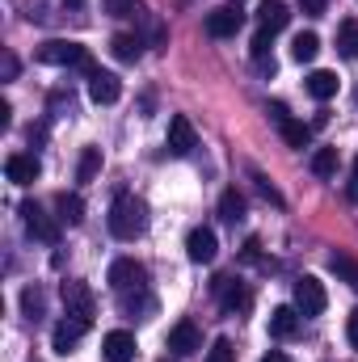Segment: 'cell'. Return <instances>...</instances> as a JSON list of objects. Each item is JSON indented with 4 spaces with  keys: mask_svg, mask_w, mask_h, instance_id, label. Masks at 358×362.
I'll return each instance as SVG.
<instances>
[{
    "mask_svg": "<svg viewBox=\"0 0 358 362\" xmlns=\"http://www.w3.org/2000/svg\"><path fill=\"white\" fill-rule=\"evenodd\" d=\"M262 362H291V358H287L282 350H270V354H266V358H262Z\"/></svg>",
    "mask_w": 358,
    "mask_h": 362,
    "instance_id": "obj_35",
    "label": "cell"
},
{
    "mask_svg": "<svg viewBox=\"0 0 358 362\" xmlns=\"http://www.w3.org/2000/svg\"><path fill=\"white\" fill-rule=\"evenodd\" d=\"M198 148V135H194V122L185 114H173L169 118V152L173 156H190Z\"/></svg>",
    "mask_w": 358,
    "mask_h": 362,
    "instance_id": "obj_10",
    "label": "cell"
},
{
    "mask_svg": "<svg viewBox=\"0 0 358 362\" xmlns=\"http://www.w3.org/2000/svg\"><path fill=\"white\" fill-rule=\"evenodd\" d=\"M274 122H278V131H282V139L291 144V148H308V139H312V127H304V122H295L282 105H274Z\"/></svg>",
    "mask_w": 358,
    "mask_h": 362,
    "instance_id": "obj_16",
    "label": "cell"
},
{
    "mask_svg": "<svg viewBox=\"0 0 358 362\" xmlns=\"http://www.w3.org/2000/svg\"><path fill=\"white\" fill-rule=\"evenodd\" d=\"M287 21H291V13H287L282 0H262V8H258V25L262 30L278 34V30H287Z\"/></svg>",
    "mask_w": 358,
    "mask_h": 362,
    "instance_id": "obj_18",
    "label": "cell"
},
{
    "mask_svg": "<svg viewBox=\"0 0 358 362\" xmlns=\"http://www.w3.org/2000/svg\"><path fill=\"white\" fill-rule=\"evenodd\" d=\"M329 270L337 274L342 282H350V286L358 291V262L350 257V253H333V257H329Z\"/></svg>",
    "mask_w": 358,
    "mask_h": 362,
    "instance_id": "obj_23",
    "label": "cell"
},
{
    "mask_svg": "<svg viewBox=\"0 0 358 362\" xmlns=\"http://www.w3.org/2000/svg\"><path fill=\"white\" fill-rule=\"evenodd\" d=\"M337 51L346 59H358V21H342L337 25Z\"/></svg>",
    "mask_w": 358,
    "mask_h": 362,
    "instance_id": "obj_24",
    "label": "cell"
},
{
    "mask_svg": "<svg viewBox=\"0 0 358 362\" xmlns=\"http://www.w3.org/2000/svg\"><path fill=\"white\" fill-rule=\"evenodd\" d=\"M97 173H101V148H85L76 165V181H93Z\"/></svg>",
    "mask_w": 358,
    "mask_h": 362,
    "instance_id": "obj_26",
    "label": "cell"
},
{
    "mask_svg": "<svg viewBox=\"0 0 358 362\" xmlns=\"http://www.w3.org/2000/svg\"><path fill=\"white\" fill-rule=\"evenodd\" d=\"M101 354H105V362H131V358H135V333H127V329L105 333Z\"/></svg>",
    "mask_w": 358,
    "mask_h": 362,
    "instance_id": "obj_12",
    "label": "cell"
},
{
    "mask_svg": "<svg viewBox=\"0 0 358 362\" xmlns=\"http://www.w3.org/2000/svg\"><path fill=\"white\" fill-rule=\"evenodd\" d=\"M165 362H169V358H165Z\"/></svg>",
    "mask_w": 358,
    "mask_h": 362,
    "instance_id": "obj_38",
    "label": "cell"
},
{
    "mask_svg": "<svg viewBox=\"0 0 358 362\" xmlns=\"http://www.w3.org/2000/svg\"><path fill=\"white\" fill-rule=\"evenodd\" d=\"M144 282H148V270H144L135 257H118V262L110 266V286H114L118 295H127V291H144Z\"/></svg>",
    "mask_w": 358,
    "mask_h": 362,
    "instance_id": "obj_5",
    "label": "cell"
},
{
    "mask_svg": "<svg viewBox=\"0 0 358 362\" xmlns=\"http://www.w3.org/2000/svg\"><path fill=\"white\" fill-rule=\"evenodd\" d=\"M346 337H350V346L358 350V308L350 312V320H346Z\"/></svg>",
    "mask_w": 358,
    "mask_h": 362,
    "instance_id": "obj_34",
    "label": "cell"
},
{
    "mask_svg": "<svg viewBox=\"0 0 358 362\" xmlns=\"http://www.w3.org/2000/svg\"><path fill=\"white\" fill-rule=\"evenodd\" d=\"M122 312H127V316H135V312H144V316H148V312H156V299H152V295H144V291H135V299H131V295H122Z\"/></svg>",
    "mask_w": 358,
    "mask_h": 362,
    "instance_id": "obj_28",
    "label": "cell"
},
{
    "mask_svg": "<svg viewBox=\"0 0 358 362\" xmlns=\"http://www.w3.org/2000/svg\"><path fill=\"white\" fill-rule=\"evenodd\" d=\"M42 169H38V156H25V152H13L8 160H4V177L13 181V185H30V181L38 177Z\"/></svg>",
    "mask_w": 358,
    "mask_h": 362,
    "instance_id": "obj_14",
    "label": "cell"
},
{
    "mask_svg": "<svg viewBox=\"0 0 358 362\" xmlns=\"http://www.w3.org/2000/svg\"><path fill=\"white\" fill-rule=\"evenodd\" d=\"M295 333H299V308H274V312H270V337L287 341V337H295Z\"/></svg>",
    "mask_w": 358,
    "mask_h": 362,
    "instance_id": "obj_17",
    "label": "cell"
},
{
    "mask_svg": "<svg viewBox=\"0 0 358 362\" xmlns=\"http://www.w3.org/2000/svg\"><path fill=\"white\" fill-rule=\"evenodd\" d=\"M21 308H25V316H30V320H38V316H42V291H38V286H30V291L21 295Z\"/></svg>",
    "mask_w": 358,
    "mask_h": 362,
    "instance_id": "obj_30",
    "label": "cell"
},
{
    "mask_svg": "<svg viewBox=\"0 0 358 362\" xmlns=\"http://www.w3.org/2000/svg\"><path fill=\"white\" fill-rule=\"evenodd\" d=\"M215 295H219L224 312H245V308L253 303V295H249L241 282H232V278H215Z\"/></svg>",
    "mask_w": 358,
    "mask_h": 362,
    "instance_id": "obj_13",
    "label": "cell"
},
{
    "mask_svg": "<svg viewBox=\"0 0 358 362\" xmlns=\"http://www.w3.org/2000/svg\"><path fill=\"white\" fill-rule=\"evenodd\" d=\"M169 350L181 354V358H190V354L202 350V333L194 329V320H178V325L169 329Z\"/></svg>",
    "mask_w": 358,
    "mask_h": 362,
    "instance_id": "obj_11",
    "label": "cell"
},
{
    "mask_svg": "<svg viewBox=\"0 0 358 362\" xmlns=\"http://www.w3.org/2000/svg\"><path fill=\"white\" fill-rule=\"evenodd\" d=\"M38 59L42 64H51V68H81L85 76H97L101 68L93 64V55L81 47V42H68V38H51V42H42L38 47Z\"/></svg>",
    "mask_w": 358,
    "mask_h": 362,
    "instance_id": "obj_2",
    "label": "cell"
},
{
    "mask_svg": "<svg viewBox=\"0 0 358 362\" xmlns=\"http://www.w3.org/2000/svg\"><path fill=\"white\" fill-rule=\"evenodd\" d=\"M299 8H304L308 17H321V13L329 8V0H299Z\"/></svg>",
    "mask_w": 358,
    "mask_h": 362,
    "instance_id": "obj_33",
    "label": "cell"
},
{
    "mask_svg": "<svg viewBox=\"0 0 358 362\" xmlns=\"http://www.w3.org/2000/svg\"><path fill=\"white\" fill-rule=\"evenodd\" d=\"M110 51H114L118 64H135V59L144 55V38H139V34H114V38H110Z\"/></svg>",
    "mask_w": 358,
    "mask_h": 362,
    "instance_id": "obj_19",
    "label": "cell"
},
{
    "mask_svg": "<svg viewBox=\"0 0 358 362\" xmlns=\"http://www.w3.org/2000/svg\"><path fill=\"white\" fill-rule=\"evenodd\" d=\"M89 333V325L85 320H76V316H68V320H59L55 325V333H51V350L55 354H72L76 346H81V337Z\"/></svg>",
    "mask_w": 358,
    "mask_h": 362,
    "instance_id": "obj_9",
    "label": "cell"
},
{
    "mask_svg": "<svg viewBox=\"0 0 358 362\" xmlns=\"http://www.w3.org/2000/svg\"><path fill=\"white\" fill-rule=\"evenodd\" d=\"M101 4H105L110 17H131V13L139 8V0H101Z\"/></svg>",
    "mask_w": 358,
    "mask_h": 362,
    "instance_id": "obj_31",
    "label": "cell"
},
{
    "mask_svg": "<svg viewBox=\"0 0 358 362\" xmlns=\"http://www.w3.org/2000/svg\"><path fill=\"white\" fill-rule=\"evenodd\" d=\"M308 93H312L316 101H329V97H337V72H325V68H316V72L308 76Z\"/></svg>",
    "mask_w": 358,
    "mask_h": 362,
    "instance_id": "obj_21",
    "label": "cell"
},
{
    "mask_svg": "<svg viewBox=\"0 0 358 362\" xmlns=\"http://www.w3.org/2000/svg\"><path fill=\"white\" fill-rule=\"evenodd\" d=\"M55 211H59V223H68V228H76V223L85 219L81 194H59V198H55Z\"/></svg>",
    "mask_w": 358,
    "mask_h": 362,
    "instance_id": "obj_20",
    "label": "cell"
},
{
    "mask_svg": "<svg viewBox=\"0 0 358 362\" xmlns=\"http://www.w3.org/2000/svg\"><path fill=\"white\" fill-rule=\"evenodd\" d=\"M241 25H245V13H241V4H228V8H215V13H207V34H211V38H232Z\"/></svg>",
    "mask_w": 358,
    "mask_h": 362,
    "instance_id": "obj_8",
    "label": "cell"
},
{
    "mask_svg": "<svg viewBox=\"0 0 358 362\" xmlns=\"http://www.w3.org/2000/svg\"><path fill=\"white\" fill-rule=\"evenodd\" d=\"M144 228H148V202L135 194H118L110 206V232L118 240H135V236H144Z\"/></svg>",
    "mask_w": 358,
    "mask_h": 362,
    "instance_id": "obj_1",
    "label": "cell"
},
{
    "mask_svg": "<svg viewBox=\"0 0 358 362\" xmlns=\"http://www.w3.org/2000/svg\"><path fill=\"white\" fill-rule=\"evenodd\" d=\"M291 55H295L299 64H312V59L321 55V38H316V34H295V42H291Z\"/></svg>",
    "mask_w": 358,
    "mask_h": 362,
    "instance_id": "obj_22",
    "label": "cell"
},
{
    "mask_svg": "<svg viewBox=\"0 0 358 362\" xmlns=\"http://www.w3.org/2000/svg\"><path fill=\"white\" fill-rule=\"evenodd\" d=\"M202 362H236V350H232V341H228V337H215Z\"/></svg>",
    "mask_w": 358,
    "mask_h": 362,
    "instance_id": "obj_29",
    "label": "cell"
},
{
    "mask_svg": "<svg viewBox=\"0 0 358 362\" xmlns=\"http://www.w3.org/2000/svg\"><path fill=\"white\" fill-rule=\"evenodd\" d=\"M325 303H329V295H325L321 278L304 274V278L295 282V308H299V316H321V312H325Z\"/></svg>",
    "mask_w": 358,
    "mask_h": 362,
    "instance_id": "obj_4",
    "label": "cell"
},
{
    "mask_svg": "<svg viewBox=\"0 0 358 362\" xmlns=\"http://www.w3.org/2000/svg\"><path fill=\"white\" fill-rule=\"evenodd\" d=\"M64 308H68V316H76V320H85V325H93V316H97L93 291L85 282H64Z\"/></svg>",
    "mask_w": 358,
    "mask_h": 362,
    "instance_id": "obj_6",
    "label": "cell"
},
{
    "mask_svg": "<svg viewBox=\"0 0 358 362\" xmlns=\"http://www.w3.org/2000/svg\"><path fill=\"white\" fill-rule=\"evenodd\" d=\"M219 215H224L228 223H236V219L245 215V198H241L236 189H224V194H219Z\"/></svg>",
    "mask_w": 358,
    "mask_h": 362,
    "instance_id": "obj_27",
    "label": "cell"
},
{
    "mask_svg": "<svg viewBox=\"0 0 358 362\" xmlns=\"http://www.w3.org/2000/svg\"><path fill=\"white\" fill-rule=\"evenodd\" d=\"M232 4H241V0H232Z\"/></svg>",
    "mask_w": 358,
    "mask_h": 362,
    "instance_id": "obj_37",
    "label": "cell"
},
{
    "mask_svg": "<svg viewBox=\"0 0 358 362\" xmlns=\"http://www.w3.org/2000/svg\"><path fill=\"white\" fill-rule=\"evenodd\" d=\"M253 181H258V189H262V194H266L270 202H282V194H278V189H274V185H270V177H266V173H258V169H253Z\"/></svg>",
    "mask_w": 358,
    "mask_h": 362,
    "instance_id": "obj_32",
    "label": "cell"
},
{
    "mask_svg": "<svg viewBox=\"0 0 358 362\" xmlns=\"http://www.w3.org/2000/svg\"><path fill=\"white\" fill-rule=\"evenodd\" d=\"M354 189H358V160H354Z\"/></svg>",
    "mask_w": 358,
    "mask_h": 362,
    "instance_id": "obj_36",
    "label": "cell"
},
{
    "mask_svg": "<svg viewBox=\"0 0 358 362\" xmlns=\"http://www.w3.org/2000/svg\"><path fill=\"white\" fill-rule=\"evenodd\" d=\"M122 97V81L114 76V72H97V76H89V101H97V105H114Z\"/></svg>",
    "mask_w": 358,
    "mask_h": 362,
    "instance_id": "obj_15",
    "label": "cell"
},
{
    "mask_svg": "<svg viewBox=\"0 0 358 362\" xmlns=\"http://www.w3.org/2000/svg\"><path fill=\"white\" fill-rule=\"evenodd\" d=\"M21 219H25V232L42 245H59V215H47L38 202H21Z\"/></svg>",
    "mask_w": 358,
    "mask_h": 362,
    "instance_id": "obj_3",
    "label": "cell"
},
{
    "mask_svg": "<svg viewBox=\"0 0 358 362\" xmlns=\"http://www.w3.org/2000/svg\"><path fill=\"white\" fill-rule=\"evenodd\" d=\"M215 253H219V240H215L211 228H194V232L185 236V257H190L194 266H211Z\"/></svg>",
    "mask_w": 358,
    "mask_h": 362,
    "instance_id": "obj_7",
    "label": "cell"
},
{
    "mask_svg": "<svg viewBox=\"0 0 358 362\" xmlns=\"http://www.w3.org/2000/svg\"><path fill=\"white\" fill-rule=\"evenodd\" d=\"M312 173L316 177H333L337 173V148H316L312 152Z\"/></svg>",
    "mask_w": 358,
    "mask_h": 362,
    "instance_id": "obj_25",
    "label": "cell"
}]
</instances>
